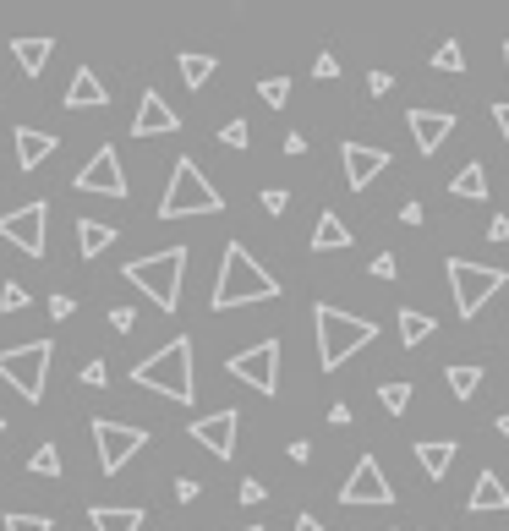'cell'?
I'll return each instance as SVG.
<instances>
[{
	"label": "cell",
	"instance_id": "11",
	"mask_svg": "<svg viewBox=\"0 0 509 531\" xmlns=\"http://www.w3.org/2000/svg\"><path fill=\"white\" fill-rule=\"evenodd\" d=\"M340 504L345 510H384V504H395V488H389L384 466H378L373 455H362L351 466V477H345V488H340Z\"/></svg>",
	"mask_w": 509,
	"mask_h": 531
},
{
	"label": "cell",
	"instance_id": "23",
	"mask_svg": "<svg viewBox=\"0 0 509 531\" xmlns=\"http://www.w3.org/2000/svg\"><path fill=\"white\" fill-rule=\"evenodd\" d=\"M416 466H422L433 482H444L449 466H455V444H444V438H433V444H416Z\"/></svg>",
	"mask_w": 509,
	"mask_h": 531
},
{
	"label": "cell",
	"instance_id": "16",
	"mask_svg": "<svg viewBox=\"0 0 509 531\" xmlns=\"http://www.w3.org/2000/svg\"><path fill=\"white\" fill-rule=\"evenodd\" d=\"M406 126H411V137H416V148H422V154H438V148H444V137L455 132V115H444V110H411Z\"/></svg>",
	"mask_w": 509,
	"mask_h": 531
},
{
	"label": "cell",
	"instance_id": "6",
	"mask_svg": "<svg viewBox=\"0 0 509 531\" xmlns=\"http://www.w3.org/2000/svg\"><path fill=\"white\" fill-rule=\"evenodd\" d=\"M50 362H55V345L50 340L11 345V351H0V378H6L22 400L39 406V400H44V378H50Z\"/></svg>",
	"mask_w": 509,
	"mask_h": 531
},
{
	"label": "cell",
	"instance_id": "54",
	"mask_svg": "<svg viewBox=\"0 0 509 531\" xmlns=\"http://www.w3.org/2000/svg\"><path fill=\"white\" fill-rule=\"evenodd\" d=\"M0 427H6V417H0Z\"/></svg>",
	"mask_w": 509,
	"mask_h": 531
},
{
	"label": "cell",
	"instance_id": "42",
	"mask_svg": "<svg viewBox=\"0 0 509 531\" xmlns=\"http://www.w3.org/2000/svg\"><path fill=\"white\" fill-rule=\"evenodd\" d=\"M72 307H77L72 296H50V318H55V323H61V318H72Z\"/></svg>",
	"mask_w": 509,
	"mask_h": 531
},
{
	"label": "cell",
	"instance_id": "34",
	"mask_svg": "<svg viewBox=\"0 0 509 531\" xmlns=\"http://www.w3.org/2000/svg\"><path fill=\"white\" fill-rule=\"evenodd\" d=\"M22 307H28V285L6 280L0 285V313H22Z\"/></svg>",
	"mask_w": 509,
	"mask_h": 531
},
{
	"label": "cell",
	"instance_id": "1",
	"mask_svg": "<svg viewBox=\"0 0 509 531\" xmlns=\"http://www.w3.org/2000/svg\"><path fill=\"white\" fill-rule=\"evenodd\" d=\"M274 296H280V280H274V274L263 269V263L252 258L241 241H230L225 258H219V280H214V296H208V307H214V313H230V307L274 302Z\"/></svg>",
	"mask_w": 509,
	"mask_h": 531
},
{
	"label": "cell",
	"instance_id": "20",
	"mask_svg": "<svg viewBox=\"0 0 509 531\" xmlns=\"http://www.w3.org/2000/svg\"><path fill=\"white\" fill-rule=\"evenodd\" d=\"M50 154H55V132H33V126L17 132V165L22 170H39Z\"/></svg>",
	"mask_w": 509,
	"mask_h": 531
},
{
	"label": "cell",
	"instance_id": "22",
	"mask_svg": "<svg viewBox=\"0 0 509 531\" xmlns=\"http://www.w3.org/2000/svg\"><path fill=\"white\" fill-rule=\"evenodd\" d=\"M11 55H17L22 77H39L44 61L55 55V39H11Z\"/></svg>",
	"mask_w": 509,
	"mask_h": 531
},
{
	"label": "cell",
	"instance_id": "44",
	"mask_svg": "<svg viewBox=\"0 0 509 531\" xmlns=\"http://www.w3.org/2000/svg\"><path fill=\"white\" fill-rule=\"evenodd\" d=\"M241 504H263V482H241Z\"/></svg>",
	"mask_w": 509,
	"mask_h": 531
},
{
	"label": "cell",
	"instance_id": "19",
	"mask_svg": "<svg viewBox=\"0 0 509 531\" xmlns=\"http://www.w3.org/2000/svg\"><path fill=\"white\" fill-rule=\"evenodd\" d=\"M88 521H94V531H143V510H132V504H94Z\"/></svg>",
	"mask_w": 509,
	"mask_h": 531
},
{
	"label": "cell",
	"instance_id": "5",
	"mask_svg": "<svg viewBox=\"0 0 509 531\" xmlns=\"http://www.w3.org/2000/svg\"><path fill=\"white\" fill-rule=\"evenodd\" d=\"M219 192L208 187V176L198 170V159H176L170 170V187L159 198V219H192V214H219Z\"/></svg>",
	"mask_w": 509,
	"mask_h": 531
},
{
	"label": "cell",
	"instance_id": "14",
	"mask_svg": "<svg viewBox=\"0 0 509 531\" xmlns=\"http://www.w3.org/2000/svg\"><path fill=\"white\" fill-rule=\"evenodd\" d=\"M340 159H345V181L356 192L373 187L378 176L389 170V148H362V143H340Z\"/></svg>",
	"mask_w": 509,
	"mask_h": 531
},
{
	"label": "cell",
	"instance_id": "40",
	"mask_svg": "<svg viewBox=\"0 0 509 531\" xmlns=\"http://www.w3.org/2000/svg\"><path fill=\"white\" fill-rule=\"evenodd\" d=\"M389 88H395V77H389V72H373V77H367V94H378V99H384Z\"/></svg>",
	"mask_w": 509,
	"mask_h": 531
},
{
	"label": "cell",
	"instance_id": "41",
	"mask_svg": "<svg viewBox=\"0 0 509 531\" xmlns=\"http://www.w3.org/2000/svg\"><path fill=\"white\" fill-rule=\"evenodd\" d=\"M373 280H395V258H389V252H378V258H373Z\"/></svg>",
	"mask_w": 509,
	"mask_h": 531
},
{
	"label": "cell",
	"instance_id": "15",
	"mask_svg": "<svg viewBox=\"0 0 509 531\" xmlns=\"http://www.w3.org/2000/svg\"><path fill=\"white\" fill-rule=\"evenodd\" d=\"M165 132H181V115L165 105V94L148 88L143 105H137V115H132V137H165Z\"/></svg>",
	"mask_w": 509,
	"mask_h": 531
},
{
	"label": "cell",
	"instance_id": "2",
	"mask_svg": "<svg viewBox=\"0 0 509 531\" xmlns=\"http://www.w3.org/2000/svg\"><path fill=\"white\" fill-rule=\"evenodd\" d=\"M132 378L143 389H154V395L176 400V406H192V400H198V378H192V340H187V334H176L165 351L143 356V362L132 367Z\"/></svg>",
	"mask_w": 509,
	"mask_h": 531
},
{
	"label": "cell",
	"instance_id": "50",
	"mask_svg": "<svg viewBox=\"0 0 509 531\" xmlns=\"http://www.w3.org/2000/svg\"><path fill=\"white\" fill-rule=\"evenodd\" d=\"M296 531H323L318 515H296Z\"/></svg>",
	"mask_w": 509,
	"mask_h": 531
},
{
	"label": "cell",
	"instance_id": "10",
	"mask_svg": "<svg viewBox=\"0 0 509 531\" xmlns=\"http://www.w3.org/2000/svg\"><path fill=\"white\" fill-rule=\"evenodd\" d=\"M230 378H241L247 389H258V395H274L280 389V340H258L252 351H236L225 362Z\"/></svg>",
	"mask_w": 509,
	"mask_h": 531
},
{
	"label": "cell",
	"instance_id": "30",
	"mask_svg": "<svg viewBox=\"0 0 509 531\" xmlns=\"http://www.w3.org/2000/svg\"><path fill=\"white\" fill-rule=\"evenodd\" d=\"M378 400H384V411H389V417H400V411L411 406V384H400V378H389V384L378 389Z\"/></svg>",
	"mask_w": 509,
	"mask_h": 531
},
{
	"label": "cell",
	"instance_id": "37",
	"mask_svg": "<svg viewBox=\"0 0 509 531\" xmlns=\"http://www.w3.org/2000/svg\"><path fill=\"white\" fill-rule=\"evenodd\" d=\"M83 384H88V389H104V384H110V367H104L99 356H94V362L83 367Z\"/></svg>",
	"mask_w": 509,
	"mask_h": 531
},
{
	"label": "cell",
	"instance_id": "52",
	"mask_svg": "<svg viewBox=\"0 0 509 531\" xmlns=\"http://www.w3.org/2000/svg\"><path fill=\"white\" fill-rule=\"evenodd\" d=\"M504 77H509V44H504Z\"/></svg>",
	"mask_w": 509,
	"mask_h": 531
},
{
	"label": "cell",
	"instance_id": "28",
	"mask_svg": "<svg viewBox=\"0 0 509 531\" xmlns=\"http://www.w3.org/2000/svg\"><path fill=\"white\" fill-rule=\"evenodd\" d=\"M181 77H187V88H203L208 77H214V55H181Z\"/></svg>",
	"mask_w": 509,
	"mask_h": 531
},
{
	"label": "cell",
	"instance_id": "31",
	"mask_svg": "<svg viewBox=\"0 0 509 531\" xmlns=\"http://www.w3.org/2000/svg\"><path fill=\"white\" fill-rule=\"evenodd\" d=\"M433 72H466V50H460L455 39L438 44V50H433Z\"/></svg>",
	"mask_w": 509,
	"mask_h": 531
},
{
	"label": "cell",
	"instance_id": "53",
	"mask_svg": "<svg viewBox=\"0 0 509 531\" xmlns=\"http://www.w3.org/2000/svg\"><path fill=\"white\" fill-rule=\"evenodd\" d=\"M241 531H263V526H241Z\"/></svg>",
	"mask_w": 509,
	"mask_h": 531
},
{
	"label": "cell",
	"instance_id": "8",
	"mask_svg": "<svg viewBox=\"0 0 509 531\" xmlns=\"http://www.w3.org/2000/svg\"><path fill=\"white\" fill-rule=\"evenodd\" d=\"M94 444H99V471H104V477H115V471H121L126 460L148 449V427L99 417V422H94Z\"/></svg>",
	"mask_w": 509,
	"mask_h": 531
},
{
	"label": "cell",
	"instance_id": "32",
	"mask_svg": "<svg viewBox=\"0 0 509 531\" xmlns=\"http://www.w3.org/2000/svg\"><path fill=\"white\" fill-rule=\"evenodd\" d=\"M258 99H263V105L280 110L285 99H291V83H285V77H263V83H258Z\"/></svg>",
	"mask_w": 509,
	"mask_h": 531
},
{
	"label": "cell",
	"instance_id": "26",
	"mask_svg": "<svg viewBox=\"0 0 509 531\" xmlns=\"http://www.w3.org/2000/svg\"><path fill=\"white\" fill-rule=\"evenodd\" d=\"M449 395H455V400H471V395H477V384H482V367H471V362H460V367H449Z\"/></svg>",
	"mask_w": 509,
	"mask_h": 531
},
{
	"label": "cell",
	"instance_id": "17",
	"mask_svg": "<svg viewBox=\"0 0 509 531\" xmlns=\"http://www.w3.org/2000/svg\"><path fill=\"white\" fill-rule=\"evenodd\" d=\"M104 105H110V88L99 83V72L77 66V72H72V88H66V110H104Z\"/></svg>",
	"mask_w": 509,
	"mask_h": 531
},
{
	"label": "cell",
	"instance_id": "38",
	"mask_svg": "<svg viewBox=\"0 0 509 531\" xmlns=\"http://www.w3.org/2000/svg\"><path fill=\"white\" fill-rule=\"evenodd\" d=\"M312 77H318V83H334V77H340V61H334L329 50L318 55V66H312Z\"/></svg>",
	"mask_w": 509,
	"mask_h": 531
},
{
	"label": "cell",
	"instance_id": "39",
	"mask_svg": "<svg viewBox=\"0 0 509 531\" xmlns=\"http://www.w3.org/2000/svg\"><path fill=\"white\" fill-rule=\"evenodd\" d=\"M132 323H137V313H132V307H110V329H132Z\"/></svg>",
	"mask_w": 509,
	"mask_h": 531
},
{
	"label": "cell",
	"instance_id": "45",
	"mask_svg": "<svg viewBox=\"0 0 509 531\" xmlns=\"http://www.w3.org/2000/svg\"><path fill=\"white\" fill-rule=\"evenodd\" d=\"M329 422L345 427V422H351V406H345V400H334V406H329Z\"/></svg>",
	"mask_w": 509,
	"mask_h": 531
},
{
	"label": "cell",
	"instance_id": "18",
	"mask_svg": "<svg viewBox=\"0 0 509 531\" xmlns=\"http://www.w3.org/2000/svg\"><path fill=\"white\" fill-rule=\"evenodd\" d=\"M509 510V488L493 471H482L477 482H471V515H504Z\"/></svg>",
	"mask_w": 509,
	"mask_h": 531
},
{
	"label": "cell",
	"instance_id": "29",
	"mask_svg": "<svg viewBox=\"0 0 509 531\" xmlns=\"http://www.w3.org/2000/svg\"><path fill=\"white\" fill-rule=\"evenodd\" d=\"M28 471H33V477H61V449L39 444V449H33V460H28Z\"/></svg>",
	"mask_w": 509,
	"mask_h": 531
},
{
	"label": "cell",
	"instance_id": "48",
	"mask_svg": "<svg viewBox=\"0 0 509 531\" xmlns=\"http://www.w3.org/2000/svg\"><path fill=\"white\" fill-rule=\"evenodd\" d=\"M493 121H499V132H504V148H509V105H493Z\"/></svg>",
	"mask_w": 509,
	"mask_h": 531
},
{
	"label": "cell",
	"instance_id": "33",
	"mask_svg": "<svg viewBox=\"0 0 509 531\" xmlns=\"http://www.w3.org/2000/svg\"><path fill=\"white\" fill-rule=\"evenodd\" d=\"M6 531H55L50 515H22V510H11L6 515Z\"/></svg>",
	"mask_w": 509,
	"mask_h": 531
},
{
	"label": "cell",
	"instance_id": "7",
	"mask_svg": "<svg viewBox=\"0 0 509 531\" xmlns=\"http://www.w3.org/2000/svg\"><path fill=\"white\" fill-rule=\"evenodd\" d=\"M509 285L504 269H488V263H466V258H449V296H455V313L460 318H477L482 307L493 302Z\"/></svg>",
	"mask_w": 509,
	"mask_h": 531
},
{
	"label": "cell",
	"instance_id": "36",
	"mask_svg": "<svg viewBox=\"0 0 509 531\" xmlns=\"http://www.w3.org/2000/svg\"><path fill=\"white\" fill-rule=\"evenodd\" d=\"M258 203H263V209H269L274 219H280L285 209H291V192H285V187H269V192H263V198H258Z\"/></svg>",
	"mask_w": 509,
	"mask_h": 531
},
{
	"label": "cell",
	"instance_id": "35",
	"mask_svg": "<svg viewBox=\"0 0 509 531\" xmlns=\"http://www.w3.org/2000/svg\"><path fill=\"white\" fill-rule=\"evenodd\" d=\"M219 143H225V148H247L252 143L247 121H225V126H219Z\"/></svg>",
	"mask_w": 509,
	"mask_h": 531
},
{
	"label": "cell",
	"instance_id": "13",
	"mask_svg": "<svg viewBox=\"0 0 509 531\" xmlns=\"http://www.w3.org/2000/svg\"><path fill=\"white\" fill-rule=\"evenodd\" d=\"M187 433H192V444L208 449V455L230 460L236 455V433H241V411H208V417L187 422Z\"/></svg>",
	"mask_w": 509,
	"mask_h": 531
},
{
	"label": "cell",
	"instance_id": "24",
	"mask_svg": "<svg viewBox=\"0 0 509 531\" xmlns=\"http://www.w3.org/2000/svg\"><path fill=\"white\" fill-rule=\"evenodd\" d=\"M449 198H466V203H482L488 198V170L471 159V165H460V176L449 181Z\"/></svg>",
	"mask_w": 509,
	"mask_h": 531
},
{
	"label": "cell",
	"instance_id": "47",
	"mask_svg": "<svg viewBox=\"0 0 509 531\" xmlns=\"http://www.w3.org/2000/svg\"><path fill=\"white\" fill-rule=\"evenodd\" d=\"M285 154H291V159H296V154H307V137H302V132H291V137H285Z\"/></svg>",
	"mask_w": 509,
	"mask_h": 531
},
{
	"label": "cell",
	"instance_id": "25",
	"mask_svg": "<svg viewBox=\"0 0 509 531\" xmlns=\"http://www.w3.org/2000/svg\"><path fill=\"white\" fill-rule=\"evenodd\" d=\"M110 241H115V225H99V219H77V252H83V258H99Z\"/></svg>",
	"mask_w": 509,
	"mask_h": 531
},
{
	"label": "cell",
	"instance_id": "21",
	"mask_svg": "<svg viewBox=\"0 0 509 531\" xmlns=\"http://www.w3.org/2000/svg\"><path fill=\"white\" fill-rule=\"evenodd\" d=\"M312 247H318V252H340V247H351V230H345V219L334 214V209H323V214H318V225H312Z\"/></svg>",
	"mask_w": 509,
	"mask_h": 531
},
{
	"label": "cell",
	"instance_id": "49",
	"mask_svg": "<svg viewBox=\"0 0 509 531\" xmlns=\"http://www.w3.org/2000/svg\"><path fill=\"white\" fill-rule=\"evenodd\" d=\"M400 219H406V225H422L427 214H422V203H406V209H400Z\"/></svg>",
	"mask_w": 509,
	"mask_h": 531
},
{
	"label": "cell",
	"instance_id": "9",
	"mask_svg": "<svg viewBox=\"0 0 509 531\" xmlns=\"http://www.w3.org/2000/svg\"><path fill=\"white\" fill-rule=\"evenodd\" d=\"M0 241H11L28 258H44V241H50V203H22V209L0 214Z\"/></svg>",
	"mask_w": 509,
	"mask_h": 531
},
{
	"label": "cell",
	"instance_id": "27",
	"mask_svg": "<svg viewBox=\"0 0 509 531\" xmlns=\"http://www.w3.org/2000/svg\"><path fill=\"white\" fill-rule=\"evenodd\" d=\"M427 334H433V318L416 313V307H400V340H406V345H422Z\"/></svg>",
	"mask_w": 509,
	"mask_h": 531
},
{
	"label": "cell",
	"instance_id": "46",
	"mask_svg": "<svg viewBox=\"0 0 509 531\" xmlns=\"http://www.w3.org/2000/svg\"><path fill=\"white\" fill-rule=\"evenodd\" d=\"M493 241H509V214H493V230H488Z\"/></svg>",
	"mask_w": 509,
	"mask_h": 531
},
{
	"label": "cell",
	"instance_id": "51",
	"mask_svg": "<svg viewBox=\"0 0 509 531\" xmlns=\"http://www.w3.org/2000/svg\"><path fill=\"white\" fill-rule=\"evenodd\" d=\"M499 433H504V438H509V417H499Z\"/></svg>",
	"mask_w": 509,
	"mask_h": 531
},
{
	"label": "cell",
	"instance_id": "43",
	"mask_svg": "<svg viewBox=\"0 0 509 531\" xmlns=\"http://www.w3.org/2000/svg\"><path fill=\"white\" fill-rule=\"evenodd\" d=\"M198 493H203V488H198V482H192V477H181V482H176V499H181V504H192V499H198Z\"/></svg>",
	"mask_w": 509,
	"mask_h": 531
},
{
	"label": "cell",
	"instance_id": "12",
	"mask_svg": "<svg viewBox=\"0 0 509 531\" xmlns=\"http://www.w3.org/2000/svg\"><path fill=\"white\" fill-rule=\"evenodd\" d=\"M77 192H88V198H126V176H121V154H115L110 143L99 148L94 159H88L83 170H77V181H72Z\"/></svg>",
	"mask_w": 509,
	"mask_h": 531
},
{
	"label": "cell",
	"instance_id": "3",
	"mask_svg": "<svg viewBox=\"0 0 509 531\" xmlns=\"http://www.w3.org/2000/svg\"><path fill=\"white\" fill-rule=\"evenodd\" d=\"M312 329H318V367H323V373H340L345 356H356L378 334V323L373 318H356V313H340V307H329V302H318V307H312Z\"/></svg>",
	"mask_w": 509,
	"mask_h": 531
},
{
	"label": "cell",
	"instance_id": "4",
	"mask_svg": "<svg viewBox=\"0 0 509 531\" xmlns=\"http://www.w3.org/2000/svg\"><path fill=\"white\" fill-rule=\"evenodd\" d=\"M181 280H187V247H165L154 258L126 263V285H137L159 313H176L181 307Z\"/></svg>",
	"mask_w": 509,
	"mask_h": 531
}]
</instances>
